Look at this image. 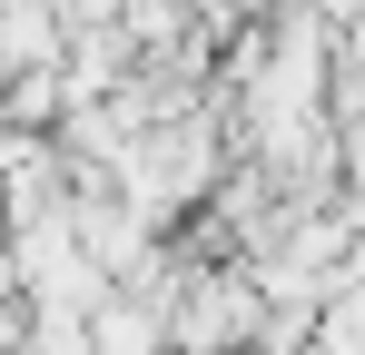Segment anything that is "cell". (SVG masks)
I'll list each match as a JSON object with an SVG mask.
<instances>
[{
	"mask_svg": "<svg viewBox=\"0 0 365 355\" xmlns=\"http://www.w3.org/2000/svg\"><path fill=\"white\" fill-rule=\"evenodd\" d=\"M69 20L60 0H0V79H30V69H60Z\"/></svg>",
	"mask_w": 365,
	"mask_h": 355,
	"instance_id": "cell-2",
	"label": "cell"
},
{
	"mask_svg": "<svg viewBox=\"0 0 365 355\" xmlns=\"http://www.w3.org/2000/svg\"><path fill=\"white\" fill-rule=\"evenodd\" d=\"M89 355H178L168 346V306L138 287H109L89 306Z\"/></svg>",
	"mask_w": 365,
	"mask_h": 355,
	"instance_id": "cell-1",
	"label": "cell"
}]
</instances>
